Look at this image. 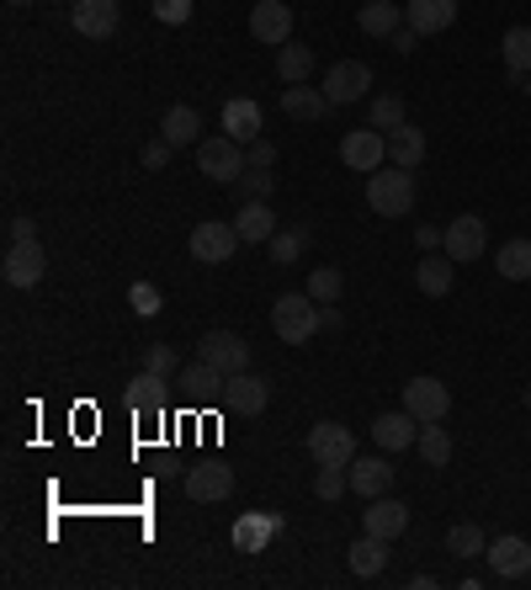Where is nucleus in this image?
Returning a JSON list of instances; mask_svg holds the SVG:
<instances>
[{
  "label": "nucleus",
  "mask_w": 531,
  "mask_h": 590,
  "mask_svg": "<svg viewBox=\"0 0 531 590\" xmlns=\"http://www.w3.org/2000/svg\"><path fill=\"white\" fill-rule=\"evenodd\" d=\"M521 86H527V101H531V74H527V80H521Z\"/></svg>",
  "instance_id": "51"
},
{
  "label": "nucleus",
  "mask_w": 531,
  "mask_h": 590,
  "mask_svg": "<svg viewBox=\"0 0 531 590\" xmlns=\"http://www.w3.org/2000/svg\"><path fill=\"white\" fill-rule=\"evenodd\" d=\"M319 91L330 97V107H351V101H362L367 91H372V64H362V59H340V64H330V74H324Z\"/></svg>",
  "instance_id": "8"
},
{
  "label": "nucleus",
  "mask_w": 531,
  "mask_h": 590,
  "mask_svg": "<svg viewBox=\"0 0 531 590\" xmlns=\"http://www.w3.org/2000/svg\"><path fill=\"white\" fill-rule=\"evenodd\" d=\"M367 208H372L378 219H404V213H414V176L404 171V166L372 171L367 176Z\"/></svg>",
  "instance_id": "2"
},
{
  "label": "nucleus",
  "mask_w": 531,
  "mask_h": 590,
  "mask_svg": "<svg viewBox=\"0 0 531 590\" xmlns=\"http://www.w3.org/2000/svg\"><path fill=\"white\" fill-rule=\"evenodd\" d=\"M414 437H420V420L410 410H388V416L372 420V442L383 452H404V447H414Z\"/></svg>",
  "instance_id": "21"
},
{
  "label": "nucleus",
  "mask_w": 531,
  "mask_h": 590,
  "mask_svg": "<svg viewBox=\"0 0 531 590\" xmlns=\"http://www.w3.org/2000/svg\"><path fill=\"white\" fill-rule=\"evenodd\" d=\"M271 330H277V341L309 346L324 330V303H314L309 293H282L271 303Z\"/></svg>",
  "instance_id": "1"
},
{
  "label": "nucleus",
  "mask_w": 531,
  "mask_h": 590,
  "mask_svg": "<svg viewBox=\"0 0 531 590\" xmlns=\"http://www.w3.org/2000/svg\"><path fill=\"white\" fill-rule=\"evenodd\" d=\"M144 368L160 372V378H176V372H181V362H176V351H170V346H149V351H144Z\"/></svg>",
  "instance_id": "44"
},
{
  "label": "nucleus",
  "mask_w": 531,
  "mask_h": 590,
  "mask_svg": "<svg viewBox=\"0 0 531 590\" xmlns=\"http://www.w3.org/2000/svg\"><path fill=\"white\" fill-rule=\"evenodd\" d=\"M483 559H489V574H494V580H527L531 574V542L505 532V538H494L483 548Z\"/></svg>",
  "instance_id": "13"
},
{
  "label": "nucleus",
  "mask_w": 531,
  "mask_h": 590,
  "mask_svg": "<svg viewBox=\"0 0 531 590\" xmlns=\"http://www.w3.org/2000/svg\"><path fill=\"white\" fill-rule=\"evenodd\" d=\"M197 357H202V362H213L223 378L250 372V341H244V336H234V330H208V336L197 341Z\"/></svg>",
  "instance_id": "6"
},
{
  "label": "nucleus",
  "mask_w": 531,
  "mask_h": 590,
  "mask_svg": "<svg viewBox=\"0 0 531 590\" xmlns=\"http://www.w3.org/2000/svg\"><path fill=\"white\" fill-rule=\"evenodd\" d=\"M441 240H447V229H435V223H420V229H414V246L420 250H435Z\"/></svg>",
  "instance_id": "47"
},
{
  "label": "nucleus",
  "mask_w": 531,
  "mask_h": 590,
  "mask_svg": "<svg viewBox=\"0 0 531 590\" xmlns=\"http://www.w3.org/2000/svg\"><path fill=\"white\" fill-rule=\"evenodd\" d=\"M223 404H229L234 416H261L266 404H271V383L256 378V372H234V378L223 383Z\"/></svg>",
  "instance_id": "18"
},
{
  "label": "nucleus",
  "mask_w": 531,
  "mask_h": 590,
  "mask_svg": "<svg viewBox=\"0 0 531 590\" xmlns=\"http://www.w3.org/2000/svg\"><path fill=\"white\" fill-rule=\"evenodd\" d=\"M70 22L80 38H91V43H107V38H118V22H122V0H74L70 6Z\"/></svg>",
  "instance_id": "9"
},
{
  "label": "nucleus",
  "mask_w": 531,
  "mask_h": 590,
  "mask_svg": "<svg viewBox=\"0 0 531 590\" xmlns=\"http://www.w3.org/2000/svg\"><path fill=\"white\" fill-rule=\"evenodd\" d=\"M345 559H351V574H362V580H378L388 569V538H372V532H362V538L345 548Z\"/></svg>",
  "instance_id": "25"
},
{
  "label": "nucleus",
  "mask_w": 531,
  "mask_h": 590,
  "mask_svg": "<svg viewBox=\"0 0 531 590\" xmlns=\"http://www.w3.org/2000/svg\"><path fill=\"white\" fill-rule=\"evenodd\" d=\"M149 11H154V22L160 27H187L192 22V0H154Z\"/></svg>",
  "instance_id": "42"
},
{
  "label": "nucleus",
  "mask_w": 531,
  "mask_h": 590,
  "mask_svg": "<svg viewBox=\"0 0 531 590\" xmlns=\"http://www.w3.org/2000/svg\"><path fill=\"white\" fill-rule=\"evenodd\" d=\"M11 6H32V0H11Z\"/></svg>",
  "instance_id": "53"
},
{
  "label": "nucleus",
  "mask_w": 531,
  "mask_h": 590,
  "mask_svg": "<svg viewBox=\"0 0 531 590\" xmlns=\"http://www.w3.org/2000/svg\"><path fill=\"white\" fill-rule=\"evenodd\" d=\"M357 27H362L367 38H393V32L404 27V6H393V0H367L362 11H357Z\"/></svg>",
  "instance_id": "26"
},
{
  "label": "nucleus",
  "mask_w": 531,
  "mask_h": 590,
  "mask_svg": "<svg viewBox=\"0 0 531 590\" xmlns=\"http://www.w3.org/2000/svg\"><path fill=\"white\" fill-rule=\"evenodd\" d=\"M414 452H420V463L425 468H447L452 463V431L431 420V426H420V437H414Z\"/></svg>",
  "instance_id": "31"
},
{
  "label": "nucleus",
  "mask_w": 531,
  "mask_h": 590,
  "mask_svg": "<svg viewBox=\"0 0 531 590\" xmlns=\"http://www.w3.org/2000/svg\"><path fill=\"white\" fill-rule=\"evenodd\" d=\"M160 139L176 149H192L202 144V118H197L192 107H170L166 118H160Z\"/></svg>",
  "instance_id": "27"
},
{
  "label": "nucleus",
  "mask_w": 531,
  "mask_h": 590,
  "mask_svg": "<svg viewBox=\"0 0 531 590\" xmlns=\"http://www.w3.org/2000/svg\"><path fill=\"white\" fill-rule=\"evenodd\" d=\"M527 410H531V383H527Z\"/></svg>",
  "instance_id": "52"
},
{
  "label": "nucleus",
  "mask_w": 531,
  "mask_h": 590,
  "mask_svg": "<svg viewBox=\"0 0 531 590\" xmlns=\"http://www.w3.org/2000/svg\"><path fill=\"white\" fill-rule=\"evenodd\" d=\"M261 101H250V97H234V101H223V133L229 139H240V144H256L261 139Z\"/></svg>",
  "instance_id": "23"
},
{
  "label": "nucleus",
  "mask_w": 531,
  "mask_h": 590,
  "mask_svg": "<svg viewBox=\"0 0 531 590\" xmlns=\"http://www.w3.org/2000/svg\"><path fill=\"white\" fill-rule=\"evenodd\" d=\"M38 240V223L27 219V213H11L6 219V246H32Z\"/></svg>",
  "instance_id": "45"
},
{
  "label": "nucleus",
  "mask_w": 531,
  "mask_h": 590,
  "mask_svg": "<svg viewBox=\"0 0 531 590\" xmlns=\"http://www.w3.org/2000/svg\"><path fill=\"white\" fill-rule=\"evenodd\" d=\"M404 22H410L420 38H435V32H447V27L458 22V0H410V6H404Z\"/></svg>",
  "instance_id": "19"
},
{
  "label": "nucleus",
  "mask_w": 531,
  "mask_h": 590,
  "mask_svg": "<svg viewBox=\"0 0 531 590\" xmlns=\"http://www.w3.org/2000/svg\"><path fill=\"white\" fill-rule=\"evenodd\" d=\"M234 229H240L244 246H266V240L277 234V213H271V197H261V202H240V213H234Z\"/></svg>",
  "instance_id": "24"
},
{
  "label": "nucleus",
  "mask_w": 531,
  "mask_h": 590,
  "mask_svg": "<svg viewBox=\"0 0 531 590\" xmlns=\"http://www.w3.org/2000/svg\"><path fill=\"white\" fill-rule=\"evenodd\" d=\"M197 171L208 176V181H218V187H234L244 176V144L229 139V133L202 139V144H197Z\"/></svg>",
  "instance_id": "3"
},
{
  "label": "nucleus",
  "mask_w": 531,
  "mask_h": 590,
  "mask_svg": "<svg viewBox=\"0 0 531 590\" xmlns=\"http://www.w3.org/2000/svg\"><path fill=\"white\" fill-rule=\"evenodd\" d=\"M527 442H531V431H527Z\"/></svg>",
  "instance_id": "54"
},
{
  "label": "nucleus",
  "mask_w": 531,
  "mask_h": 590,
  "mask_svg": "<svg viewBox=\"0 0 531 590\" xmlns=\"http://www.w3.org/2000/svg\"><path fill=\"white\" fill-rule=\"evenodd\" d=\"M271 166H277V144H271V139L244 144V171H271Z\"/></svg>",
  "instance_id": "43"
},
{
  "label": "nucleus",
  "mask_w": 531,
  "mask_h": 590,
  "mask_svg": "<svg viewBox=\"0 0 531 590\" xmlns=\"http://www.w3.org/2000/svg\"><path fill=\"white\" fill-rule=\"evenodd\" d=\"M128 303H133V314H160V303H166V293H160V288H154V282H133V288H128Z\"/></svg>",
  "instance_id": "41"
},
{
  "label": "nucleus",
  "mask_w": 531,
  "mask_h": 590,
  "mask_svg": "<svg viewBox=\"0 0 531 590\" xmlns=\"http://www.w3.org/2000/svg\"><path fill=\"white\" fill-rule=\"evenodd\" d=\"M303 293L314 298V303H335V298L345 293V277H340L335 267H314V271H309V288H303Z\"/></svg>",
  "instance_id": "38"
},
{
  "label": "nucleus",
  "mask_w": 531,
  "mask_h": 590,
  "mask_svg": "<svg viewBox=\"0 0 531 590\" xmlns=\"http://www.w3.org/2000/svg\"><path fill=\"white\" fill-rule=\"evenodd\" d=\"M187 494H192V500H202V506H218V500H229V494H234V468L218 463V458L187 468Z\"/></svg>",
  "instance_id": "15"
},
{
  "label": "nucleus",
  "mask_w": 531,
  "mask_h": 590,
  "mask_svg": "<svg viewBox=\"0 0 531 590\" xmlns=\"http://www.w3.org/2000/svg\"><path fill=\"white\" fill-rule=\"evenodd\" d=\"M483 548H489V538H483V527H473V521H458V527L447 532V553H452L458 564L483 559Z\"/></svg>",
  "instance_id": "34"
},
{
  "label": "nucleus",
  "mask_w": 531,
  "mask_h": 590,
  "mask_svg": "<svg viewBox=\"0 0 531 590\" xmlns=\"http://www.w3.org/2000/svg\"><path fill=\"white\" fill-rule=\"evenodd\" d=\"M43 271H49V256H43L38 240H32V246H6V261H0L6 288H38V282H43Z\"/></svg>",
  "instance_id": "14"
},
{
  "label": "nucleus",
  "mask_w": 531,
  "mask_h": 590,
  "mask_svg": "<svg viewBox=\"0 0 531 590\" xmlns=\"http://www.w3.org/2000/svg\"><path fill=\"white\" fill-rule=\"evenodd\" d=\"M452 282H458V261H452V256H447V250H441V256H420V267H414V288H420V293L425 298H447L452 293Z\"/></svg>",
  "instance_id": "20"
},
{
  "label": "nucleus",
  "mask_w": 531,
  "mask_h": 590,
  "mask_svg": "<svg viewBox=\"0 0 531 590\" xmlns=\"http://www.w3.org/2000/svg\"><path fill=\"white\" fill-rule=\"evenodd\" d=\"M362 532H372V538H404L410 532V506L404 500H393V494H378V500H367L362 511Z\"/></svg>",
  "instance_id": "16"
},
{
  "label": "nucleus",
  "mask_w": 531,
  "mask_h": 590,
  "mask_svg": "<svg viewBox=\"0 0 531 590\" xmlns=\"http://www.w3.org/2000/svg\"><path fill=\"white\" fill-rule=\"evenodd\" d=\"M367 123L378 128V133H393L399 123H410V118H404V97H399V91H383V97H372V112H367Z\"/></svg>",
  "instance_id": "36"
},
{
  "label": "nucleus",
  "mask_w": 531,
  "mask_h": 590,
  "mask_svg": "<svg viewBox=\"0 0 531 590\" xmlns=\"http://www.w3.org/2000/svg\"><path fill=\"white\" fill-rule=\"evenodd\" d=\"M166 383L170 378H160V372H133L128 378V404L133 410H166Z\"/></svg>",
  "instance_id": "33"
},
{
  "label": "nucleus",
  "mask_w": 531,
  "mask_h": 590,
  "mask_svg": "<svg viewBox=\"0 0 531 590\" xmlns=\"http://www.w3.org/2000/svg\"><path fill=\"white\" fill-rule=\"evenodd\" d=\"M303 246H309V229H277V234L266 240V250H271V261H277V267H292Z\"/></svg>",
  "instance_id": "37"
},
{
  "label": "nucleus",
  "mask_w": 531,
  "mask_h": 590,
  "mask_svg": "<svg viewBox=\"0 0 531 590\" xmlns=\"http://www.w3.org/2000/svg\"><path fill=\"white\" fill-rule=\"evenodd\" d=\"M388 43H393V49H399V53H414V49H420V32H414V27L404 22V27H399V32H393V38H388Z\"/></svg>",
  "instance_id": "48"
},
{
  "label": "nucleus",
  "mask_w": 531,
  "mask_h": 590,
  "mask_svg": "<svg viewBox=\"0 0 531 590\" xmlns=\"http://www.w3.org/2000/svg\"><path fill=\"white\" fill-rule=\"evenodd\" d=\"M176 383L192 393V399H213V393H223V383H229V378H223V372H218L213 362H202V357H197L192 368L176 372Z\"/></svg>",
  "instance_id": "32"
},
{
  "label": "nucleus",
  "mask_w": 531,
  "mask_h": 590,
  "mask_svg": "<svg viewBox=\"0 0 531 590\" xmlns=\"http://www.w3.org/2000/svg\"><path fill=\"white\" fill-rule=\"evenodd\" d=\"M240 246H244V240H240V229H234V223L202 219L192 229V256L202 261V267H223V261H229Z\"/></svg>",
  "instance_id": "11"
},
{
  "label": "nucleus",
  "mask_w": 531,
  "mask_h": 590,
  "mask_svg": "<svg viewBox=\"0 0 531 590\" xmlns=\"http://www.w3.org/2000/svg\"><path fill=\"white\" fill-rule=\"evenodd\" d=\"M500 59H505V74L521 86L531 74V27H505V38H500Z\"/></svg>",
  "instance_id": "28"
},
{
  "label": "nucleus",
  "mask_w": 531,
  "mask_h": 590,
  "mask_svg": "<svg viewBox=\"0 0 531 590\" xmlns=\"http://www.w3.org/2000/svg\"><path fill=\"white\" fill-rule=\"evenodd\" d=\"M404 410H410L420 426L447 420V416H452V389H447L441 378H431V372H420V378H410V383H404Z\"/></svg>",
  "instance_id": "4"
},
{
  "label": "nucleus",
  "mask_w": 531,
  "mask_h": 590,
  "mask_svg": "<svg viewBox=\"0 0 531 590\" xmlns=\"http://www.w3.org/2000/svg\"><path fill=\"white\" fill-rule=\"evenodd\" d=\"M340 160L351 166V171H383V160H388V133H378L372 123L362 128H351L345 139H340Z\"/></svg>",
  "instance_id": "10"
},
{
  "label": "nucleus",
  "mask_w": 531,
  "mask_h": 590,
  "mask_svg": "<svg viewBox=\"0 0 531 590\" xmlns=\"http://www.w3.org/2000/svg\"><path fill=\"white\" fill-rule=\"evenodd\" d=\"M388 160L404 166V171H414V166L425 160V133H420L414 123H399L393 133H388Z\"/></svg>",
  "instance_id": "30"
},
{
  "label": "nucleus",
  "mask_w": 531,
  "mask_h": 590,
  "mask_svg": "<svg viewBox=\"0 0 531 590\" xmlns=\"http://www.w3.org/2000/svg\"><path fill=\"white\" fill-rule=\"evenodd\" d=\"M234 538H240V542H261V538H271V521H250V527L240 521V532H234Z\"/></svg>",
  "instance_id": "49"
},
{
  "label": "nucleus",
  "mask_w": 531,
  "mask_h": 590,
  "mask_svg": "<svg viewBox=\"0 0 531 590\" xmlns=\"http://www.w3.org/2000/svg\"><path fill=\"white\" fill-rule=\"evenodd\" d=\"M271 187H277L271 171H244L240 181H234V197H240V202H261V197H271Z\"/></svg>",
  "instance_id": "40"
},
{
  "label": "nucleus",
  "mask_w": 531,
  "mask_h": 590,
  "mask_svg": "<svg viewBox=\"0 0 531 590\" xmlns=\"http://www.w3.org/2000/svg\"><path fill=\"white\" fill-rule=\"evenodd\" d=\"M340 324H345V320H340V309H335V303H324V330H340Z\"/></svg>",
  "instance_id": "50"
},
{
  "label": "nucleus",
  "mask_w": 531,
  "mask_h": 590,
  "mask_svg": "<svg viewBox=\"0 0 531 590\" xmlns=\"http://www.w3.org/2000/svg\"><path fill=\"white\" fill-rule=\"evenodd\" d=\"M170 154H176V144H166V139H154V144H144V154H139V160H144V171H166V166H170Z\"/></svg>",
  "instance_id": "46"
},
{
  "label": "nucleus",
  "mask_w": 531,
  "mask_h": 590,
  "mask_svg": "<svg viewBox=\"0 0 531 590\" xmlns=\"http://www.w3.org/2000/svg\"><path fill=\"white\" fill-rule=\"evenodd\" d=\"M441 250H447L458 267H468V261L489 256V223H483L479 213H458V219L447 223V240H441Z\"/></svg>",
  "instance_id": "7"
},
{
  "label": "nucleus",
  "mask_w": 531,
  "mask_h": 590,
  "mask_svg": "<svg viewBox=\"0 0 531 590\" xmlns=\"http://www.w3.org/2000/svg\"><path fill=\"white\" fill-rule=\"evenodd\" d=\"M309 74H314V49L309 43H282L277 49V80L282 86H309Z\"/></svg>",
  "instance_id": "29"
},
{
  "label": "nucleus",
  "mask_w": 531,
  "mask_h": 590,
  "mask_svg": "<svg viewBox=\"0 0 531 590\" xmlns=\"http://www.w3.org/2000/svg\"><path fill=\"white\" fill-rule=\"evenodd\" d=\"M282 112L292 123H324L330 118V97L319 86H282Z\"/></svg>",
  "instance_id": "22"
},
{
  "label": "nucleus",
  "mask_w": 531,
  "mask_h": 590,
  "mask_svg": "<svg viewBox=\"0 0 531 590\" xmlns=\"http://www.w3.org/2000/svg\"><path fill=\"white\" fill-rule=\"evenodd\" d=\"M345 473H351V490L362 494V500H378V494L393 490V463H388V458H372V452H357V458L345 463Z\"/></svg>",
  "instance_id": "17"
},
{
  "label": "nucleus",
  "mask_w": 531,
  "mask_h": 590,
  "mask_svg": "<svg viewBox=\"0 0 531 590\" xmlns=\"http://www.w3.org/2000/svg\"><path fill=\"white\" fill-rule=\"evenodd\" d=\"M345 490H351V473L335 468V463H319V473H314V494H319V500H330V506H335Z\"/></svg>",
  "instance_id": "39"
},
{
  "label": "nucleus",
  "mask_w": 531,
  "mask_h": 590,
  "mask_svg": "<svg viewBox=\"0 0 531 590\" xmlns=\"http://www.w3.org/2000/svg\"><path fill=\"white\" fill-rule=\"evenodd\" d=\"M494 267L505 282H531V240H505L500 256H494Z\"/></svg>",
  "instance_id": "35"
},
{
  "label": "nucleus",
  "mask_w": 531,
  "mask_h": 590,
  "mask_svg": "<svg viewBox=\"0 0 531 590\" xmlns=\"http://www.w3.org/2000/svg\"><path fill=\"white\" fill-rule=\"evenodd\" d=\"M309 458H314V468L319 463L345 468L351 458H357V431L340 426V420H319V426H309Z\"/></svg>",
  "instance_id": "5"
},
{
  "label": "nucleus",
  "mask_w": 531,
  "mask_h": 590,
  "mask_svg": "<svg viewBox=\"0 0 531 590\" xmlns=\"http://www.w3.org/2000/svg\"><path fill=\"white\" fill-rule=\"evenodd\" d=\"M250 38H256V43H271V49L292 43V6L288 0H256V6H250Z\"/></svg>",
  "instance_id": "12"
}]
</instances>
